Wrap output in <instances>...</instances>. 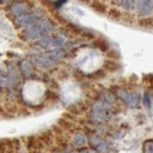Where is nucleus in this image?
Here are the masks:
<instances>
[{
  "label": "nucleus",
  "mask_w": 153,
  "mask_h": 153,
  "mask_svg": "<svg viewBox=\"0 0 153 153\" xmlns=\"http://www.w3.org/2000/svg\"><path fill=\"white\" fill-rule=\"evenodd\" d=\"M56 28V25L52 20L44 18V19L39 20L38 22L33 24L30 27H26L24 30V36L30 40H37L41 39L46 36H48L50 33H52Z\"/></svg>",
  "instance_id": "obj_1"
},
{
  "label": "nucleus",
  "mask_w": 153,
  "mask_h": 153,
  "mask_svg": "<svg viewBox=\"0 0 153 153\" xmlns=\"http://www.w3.org/2000/svg\"><path fill=\"white\" fill-rule=\"evenodd\" d=\"M111 106L98 100L93 104L92 106V110H91V114H90V118L93 123L96 124H102L105 121H107L111 117Z\"/></svg>",
  "instance_id": "obj_2"
},
{
  "label": "nucleus",
  "mask_w": 153,
  "mask_h": 153,
  "mask_svg": "<svg viewBox=\"0 0 153 153\" xmlns=\"http://www.w3.org/2000/svg\"><path fill=\"white\" fill-rule=\"evenodd\" d=\"M44 18H45L44 13L41 11H37V12H30V13H27L20 18H16L14 22L19 27H30L33 24L38 22L39 20L44 19Z\"/></svg>",
  "instance_id": "obj_3"
},
{
  "label": "nucleus",
  "mask_w": 153,
  "mask_h": 153,
  "mask_svg": "<svg viewBox=\"0 0 153 153\" xmlns=\"http://www.w3.org/2000/svg\"><path fill=\"white\" fill-rule=\"evenodd\" d=\"M115 96L118 97L119 99H121L127 106L132 107V108H137L139 107V102H140V98L138 96V93L135 92H127L125 90L119 88L115 92Z\"/></svg>",
  "instance_id": "obj_4"
},
{
  "label": "nucleus",
  "mask_w": 153,
  "mask_h": 153,
  "mask_svg": "<svg viewBox=\"0 0 153 153\" xmlns=\"http://www.w3.org/2000/svg\"><path fill=\"white\" fill-rule=\"evenodd\" d=\"M135 11L140 18L151 17L153 13V0H135Z\"/></svg>",
  "instance_id": "obj_5"
},
{
  "label": "nucleus",
  "mask_w": 153,
  "mask_h": 153,
  "mask_svg": "<svg viewBox=\"0 0 153 153\" xmlns=\"http://www.w3.org/2000/svg\"><path fill=\"white\" fill-rule=\"evenodd\" d=\"M31 10H32V7L28 2H14L10 7V13L12 16H14L16 18H20V17L30 13Z\"/></svg>",
  "instance_id": "obj_6"
},
{
  "label": "nucleus",
  "mask_w": 153,
  "mask_h": 153,
  "mask_svg": "<svg viewBox=\"0 0 153 153\" xmlns=\"http://www.w3.org/2000/svg\"><path fill=\"white\" fill-rule=\"evenodd\" d=\"M88 143L92 146V149L97 150L98 152L100 151L102 153H106L108 150V145L104 141V139L100 135H98L96 133H91L88 135Z\"/></svg>",
  "instance_id": "obj_7"
},
{
  "label": "nucleus",
  "mask_w": 153,
  "mask_h": 153,
  "mask_svg": "<svg viewBox=\"0 0 153 153\" xmlns=\"http://www.w3.org/2000/svg\"><path fill=\"white\" fill-rule=\"evenodd\" d=\"M32 60L34 61L36 65H38L39 67H42V68H48V67H51V66L54 64L46 54L33 56V57H32Z\"/></svg>",
  "instance_id": "obj_8"
},
{
  "label": "nucleus",
  "mask_w": 153,
  "mask_h": 153,
  "mask_svg": "<svg viewBox=\"0 0 153 153\" xmlns=\"http://www.w3.org/2000/svg\"><path fill=\"white\" fill-rule=\"evenodd\" d=\"M20 71L25 76H31L33 73V65L28 60H22L20 62Z\"/></svg>",
  "instance_id": "obj_9"
},
{
  "label": "nucleus",
  "mask_w": 153,
  "mask_h": 153,
  "mask_svg": "<svg viewBox=\"0 0 153 153\" xmlns=\"http://www.w3.org/2000/svg\"><path fill=\"white\" fill-rule=\"evenodd\" d=\"M87 139H86V135L82 133V132H76L73 134V146L76 147H82L85 144H86Z\"/></svg>",
  "instance_id": "obj_10"
},
{
  "label": "nucleus",
  "mask_w": 153,
  "mask_h": 153,
  "mask_svg": "<svg viewBox=\"0 0 153 153\" xmlns=\"http://www.w3.org/2000/svg\"><path fill=\"white\" fill-rule=\"evenodd\" d=\"M100 101H102V102H105V104L111 106L115 101V96L110 91H102L100 93Z\"/></svg>",
  "instance_id": "obj_11"
},
{
  "label": "nucleus",
  "mask_w": 153,
  "mask_h": 153,
  "mask_svg": "<svg viewBox=\"0 0 153 153\" xmlns=\"http://www.w3.org/2000/svg\"><path fill=\"white\" fill-rule=\"evenodd\" d=\"M65 51L64 50H60V48H56V50H53V51H51V52H48L46 56L50 58L53 62H56L58 60H60V59H62V58L65 57Z\"/></svg>",
  "instance_id": "obj_12"
},
{
  "label": "nucleus",
  "mask_w": 153,
  "mask_h": 153,
  "mask_svg": "<svg viewBox=\"0 0 153 153\" xmlns=\"http://www.w3.org/2000/svg\"><path fill=\"white\" fill-rule=\"evenodd\" d=\"M91 7H92L94 11L99 12V13H105V12L107 11L106 5L102 4L101 1H98V0H92V2H91Z\"/></svg>",
  "instance_id": "obj_13"
},
{
  "label": "nucleus",
  "mask_w": 153,
  "mask_h": 153,
  "mask_svg": "<svg viewBox=\"0 0 153 153\" xmlns=\"http://www.w3.org/2000/svg\"><path fill=\"white\" fill-rule=\"evenodd\" d=\"M39 46L42 47V48H50V47H53V37L51 36H46L44 38L40 39L39 41Z\"/></svg>",
  "instance_id": "obj_14"
},
{
  "label": "nucleus",
  "mask_w": 153,
  "mask_h": 153,
  "mask_svg": "<svg viewBox=\"0 0 153 153\" xmlns=\"http://www.w3.org/2000/svg\"><path fill=\"white\" fill-rule=\"evenodd\" d=\"M121 8L126 12H131L135 10V0H123L121 2Z\"/></svg>",
  "instance_id": "obj_15"
},
{
  "label": "nucleus",
  "mask_w": 153,
  "mask_h": 153,
  "mask_svg": "<svg viewBox=\"0 0 153 153\" xmlns=\"http://www.w3.org/2000/svg\"><path fill=\"white\" fill-rule=\"evenodd\" d=\"M138 24L141 27H146V28H152L153 27V17H144L138 20Z\"/></svg>",
  "instance_id": "obj_16"
},
{
  "label": "nucleus",
  "mask_w": 153,
  "mask_h": 153,
  "mask_svg": "<svg viewBox=\"0 0 153 153\" xmlns=\"http://www.w3.org/2000/svg\"><path fill=\"white\" fill-rule=\"evenodd\" d=\"M8 79L11 81V85L12 84H17L19 81V76H18V72L16 71V68H10V76H8Z\"/></svg>",
  "instance_id": "obj_17"
},
{
  "label": "nucleus",
  "mask_w": 153,
  "mask_h": 153,
  "mask_svg": "<svg viewBox=\"0 0 153 153\" xmlns=\"http://www.w3.org/2000/svg\"><path fill=\"white\" fill-rule=\"evenodd\" d=\"M144 153H153V140H146L143 145Z\"/></svg>",
  "instance_id": "obj_18"
},
{
  "label": "nucleus",
  "mask_w": 153,
  "mask_h": 153,
  "mask_svg": "<svg viewBox=\"0 0 153 153\" xmlns=\"http://www.w3.org/2000/svg\"><path fill=\"white\" fill-rule=\"evenodd\" d=\"M143 102H144V105H145L146 108H151V97H150V93H149L147 91L144 93Z\"/></svg>",
  "instance_id": "obj_19"
},
{
  "label": "nucleus",
  "mask_w": 153,
  "mask_h": 153,
  "mask_svg": "<svg viewBox=\"0 0 153 153\" xmlns=\"http://www.w3.org/2000/svg\"><path fill=\"white\" fill-rule=\"evenodd\" d=\"M108 16L111 18H113V19H119L121 17V12L119 10H117V8H112V10L108 11Z\"/></svg>",
  "instance_id": "obj_20"
},
{
  "label": "nucleus",
  "mask_w": 153,
  "mask_h": 153,
  "mask_svg": "<svg viewBox=\"0 0 153 153\" xmlns=\"http://www.w3.org/2000/svg\"><path fill=\"white\" fill-rule=\"evenodd\" d=\"M10 85H11V81L8 76H0V87H8Z\"/></svg>",
  "instance_id": "obj_21"
},
{
  "label": "nucleus",
  "mask_w": 153,
  "mask_h": 153,
  "mask_svg": "<svg viewBox=\"0 0 153 153\" xmlns=\"http://www.w3.org/2000/svg\"><path fill=\"white\" fill-rule=\"evenodd\" d=\"M79 153H99L97 150L92 149V147H86V149H80Z\"/></svg>",
  "instance_id": "obj_22"
},
{
  "label": "nucleus",
  "mask_w": 153,
  "mask_h": 153,
  "mask_svg": "<svg viewBox=\"0 0 153 153\" xmlns=\"http://www.w3.org/2000/svg\"><path fill=\"white\" fill-rule=\"evenodd\" d=\"M66 1H67V0H57V1H54V7L59 8V7H60V6H62Z\"/></svg>",
  "instance_id": "obj_23"
},
{
  "label": "nucleus",
  "mask_w": 153,
  "mask_h": 153,
  "mask_svg": "<svg viewBox=\"0 0 153 153\" xmlns=\"http://www.w3.org/2000/svg\"><path fill=\"white\" fill-rule=\"evenodd\" d=\"M121 2H123V0H111V4L114 6H120Z\"/></svg>",
  "instance_id": "obj_24"
},
{
  "label": "nucleus",
  "mask_w": 153,
  "mask_h": 153,
  "mask_svg": "<svg viewBox=\"0 0 153 153\" xmlns=\"http://www.w3.org/2000/svg\"><path fill=\"white\" fill-rule=\"evenodd\" d=\"M11 0H0V4L1 5H4V4H7V2H10Z\"/></svg>",
  "instance_id": "obj_25"
},
{
  "label": "nucleus",
  "mask_w": 153,
  "mask_h": 153,
  "mask_svg": "<svg viewBox=\"0 0 153 153\" xmlns=\"http://www.w3.org/2000/svg\"><path fill=\"white\" fill-rule=\"evenodd\" d=\"M81 1H84V2H86V4H91V2H92V0H81Z\"/></svg>",
  "instance_id": "obj_26"
},
{
  "label": "nucleus",
  "mask_w": 153,
  "mask_h": 153,
  "mask_svg": "<svg viewBox=\"0 0 153 153\" xmlns=\"http://www.w3.org/2000/svg\"><path fill=\"white\" fill-rule=\"evenodd\" d=\"M54 153H65L64 151H57V152H54Z\"/></svg>",
  "instance_id": "obj_27"
}]
</instances>
